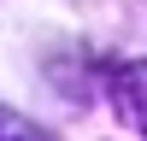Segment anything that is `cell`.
Returning <instances> with one entry per match:
<instances>
[{"label":"cell","mask_w":147,"mask_h":141,"mask_svg":"<svg viewBox=\"0 0 147 141\" xmlns=\"http://www.w3.org/2000/svg\"><path fill=\"white\" fill-rule=\"evenodd\" d=\"M0 141H47V135L30 124V117H18V112H6V106H0Z\"/></svg>","instance_id":"2"},{"label":"cell","mask_w":147,"mask_h":141,"mask_svg":"<svg viewBox=\"0 0 147 141\" xmlns=\"http://www.w3.org/2000/svg\"><path fill=\"white\" fill-rule=\"evenodd\" d=\"M112 106L124 112V124H136L147 135V65H112Z\"/></svg>","instance_id":"1"}]
</instances>
